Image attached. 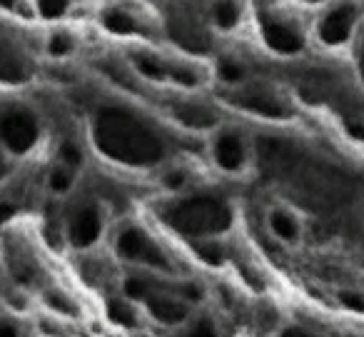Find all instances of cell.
Returning <instances> with one entry per match:
<instances>
[{"label": "cell", "instance_id": "obj_30", "mask_svg": "<svg viewBox=\"0 0 364 337\" xmlns=\"http://www.w3.org/2000/svg\"><path fill=\"white\" fill-rule=\"evenodd\" d=\"M309 3H324V0H309Z\"/></svg>", "mask_w": 364, "mask_h": 337}, {"label": "cell", "instance_id": "obj_29", "mask_svg": "<svg viewBox=\"0 0 364 337\" xmlns=\"http://www.w3.org/2000/svg\"><path fill=\"white\" fill-rule=\"evenodd\" d=\"M3 175H5V165H3V163H0V178H3Z\"/></svg>", "mask_w": 364, "mask_h": 337}, {"label": "cell", "instance_id": "obj_19", "mask_svg": "<svg viewBox=\"0 0 364 337\" xmlns=\"http://www.w3.org/2000/svg\"><path fill=\"white\" fill-rule=\"evenodd\" d=\"M195 248H197V257L202 262H207V265H222L225 262V257H222V253L215 245H210V237L207 240H195Z\"/></svg>", "mask_w": 364, "mask_h": 337}, {"label": "cell", "instance_id": "obj_12", "mask_svg": "<svg viewBox=\"0 0 364 337\" xmlns=\"http://www.w3.org/2000/svg\"><path fill=\"white\" fill-rule=\"evenodd\" d=\"M73 183H75V170L58 160V165H53L48 172V187L56 195H65L73 187Z\"/></svg>", "mask_w": 364, "mask_h": 337}, {"label": "cell", "instance_id": "obj_25", "mask_svg": "<svg viewBox=\"0 0 364 337\" xmlns=\"http://www.w3.org/2000/svg\"><path fill=\"white\" fill-rule=\"evenodd\" d=\"M347 132H350V138L354 140H364V123H354V120H347Z\"/></svg>", "mask_w": 364, "mask_h": 337}, {"label": "cell", "instance_id": "obj_22", "mask_svg": "<svg viewBox=\"0 0 364 337\" xmlns=\"http://www.w3.org/2000/svg\"><path fill=\"white\" fill-rule=\"evenodd\" d=\"M147 295H150V292H147V285H145L143 280H138V277L125 280V297H128V300H132V303H143Z\"/></svg>", "mask_w": 364, "mask_h": 337}, {"label": "cell", "instance_id": "obj_16", "mask_svg": "<svg viewBox=\"0 0 364 337\" xmlns=\"http://www.w3.org/2000/svg\"><path fill=\"white\" fill-rule=\"evenodd\" d=\"M135 70H138L140 75L152 80V83H162L167 78V70L160 65V62L150 60V58H135Z\"/></svg>", "mask_w": 364, "mask_h": 337}, {"label": "cell", "instance_id": "obj_18", "mask_svg": "<svg viewBox=\"0 0 364 337\" xmlns=\"http://www.w3.org/2000/svg\"><path fill=\"white\" fill-rule=\"evenodd\" d=\"M38 3V13L43 15V18H60L65 10L70 8V0H35Z\"/></svg>", "mask_w": 364, "mask_h": 337}, {"label": "cell", "instance_id": "obj_24", "mask_svg": "<svg viewBox=\"0 0 364 337\" xmlns=\"http://www.w3.org/2000/svg\"><path fill=\"white\" fill-rule=\"evenodd\" d=\"M180 297H182L185 303H199V300L205 297V292H202V290H199L195 282H187V285H182V288H180Z\"/></svg>", "mask_w": 364, "mask_h": 337}, {"label": "cell", "instance_id": "obj_8", "mask_svg": "<svg viewBox=\"0 0 364 337\" xmlns=\"http://www.w3.org/2000/svg\"><path fill=\"white\" fill-rule=\"evenodd\" d=\"M145 307H147V315L155 320V323L165 325V327H182V325L190 320V307L187 303L180 297H162V295H147L143 300Z\"/></svg>", "mask_w": 364, "mask_h": 337}, {"label": "cell", "instance_id": "obj_6", "mask_svg": "<svg viewBox=\"0 0 364 337\" xmlns=\"http://www.w3.org/2000/svg\"><path fill=\"white\" fill-rule=\"evenodd\" d=\"M354 23H357V8L354 5H337L332 8L330 13H324L317 23V38L337 48V45H344V43L352 38V30H354Z\"/></svg>", "mask_w": 364, "mask_h": 337}, {"label": "cell", "instance_id": "obj_13", "mask_svg": "<svg viewBox=\"0 0 364 337\" xmlns=\"http://www.w3.org/2000/svg\"><path fill=\"white\" fill-rule=\"evenodd\" d=\"M103 25L115 35H132L138 30L135 18L130 13H125V10H110V13H105Z\"/></svg>", "mask_w": 364, "mask_h": 337}, {"label": "cell", "instance_id": "obj_11", "mask_svg": "<svg viewBox=\"0 0 364 337\" xmlns=\"http://www.w3.org/2000/svg\"><path fill=\"white\" fill-rule=\"evenodd\" d=\"M213 23L220 30H234L240 25V5L237 0H217L213 8Z\"/></svg>", "mask_w": 364, "mask_h": 337}, {"label": "cell", "instance_id": "obj_5", "mask_svg": "<svg viewBox=\"0 0 364 337\" xmlns=\"http://www.w3.org/2000/svg\"><path fill=\"white\" fill-rule=\"evenodd\" d=\"M115 253L120 260L132 262V265H152V268L167 270L170 272L172 265L167 257L160 253V248L140 230V227H125L115 237Z\"/></svg>", "mask_w": 364, "mask_h": 337}, {"label": "cell", "instance_id": "obj_21", "mask_svg": "<svg viewBox=\"0 0 364 337\" xmlns=\"http://www.w3.org/2000/svg\"><path fill=\"white\" fill-rule=\"evenodd\" d=\"M58 160L65 163V165H70L73 170H77L80 163H83V155H80V150H77L73 143H62L60 150H58Z\"/></svg>", "mask_w": 364, "mask_h": 337}, {"label": "cell", "instance_id": "obj_1", "mask_svg": "<svg viewBox=\"0 0 364 337\" xmlns=\"http://www.w3.org/2000/svg\"><path fill=\"white\" fill-rule=\"evenodd\" d=\"M93 143L112 163L132 167L158 165L165 155V145L155 132L120 108H105L93 117Z\"/></svg>", "mask_w": 364, "mask_h": 337}, {"label": "cell", "instance_id": "obj_7", "mask_svg": "<svg viewBox=\"0 0 364 337\" xmlns=\"http://www.w3.org/2000/svg\"><path fill=\"white\" fill-rule=\"evenodd\" d=\"M103 235V213L97 205L77 207L68 222V240L73 248L88 250L93 248Z\"/></svg>", "mask_w": 364, "mask_h": 337}, {"label": "cell", "instance_id": "obj_14", "mask_svg": "<svg viewBox=\"0 0 364 337\" xmlns=\"http://www.w3.org/2000/svg\"><path fill=\"white\" fill-rule=\"evenodd\" d=\"M108 317H110V323L120 325V327H135L138 325V312L130 307L128 300H110L108 303Z\"/></svg>", "mask_w": 364, "mask_h": 337}, {"label": "cell", "instance_id": "obj_17", "mask_svg": "<svg viewBox=\"0 0 364 337\" xmlns=\"http://www.w3.org/2000/svg\"><path fill=\"white\" fill-rule=\"evenodd\" d=\"M48 53L53 58H62L73 53V38L68 33H53L48 38Z\"/></svg>", "mask_w": 364, "mask_h": 337}, {"label": "cell", "instance_id": "obj_23", "mask_svg": "<svg viewBox=\"0 0 364 337\" xmlns=\"http://www.w3.org/2000/svg\"><path fill=\"white\" fill-rule=\"evenodd\" d=\"M18 78H21V73L15 68V62L8 60V58L0 53V80H18Z\"/></svg>", "mask_w": 364, "mask_h": 337}, {"label": "cell", "instance_id": "obj_28", "mask_svg": "<svg viewBox=\"0 0 364 337\" xmlns=\"http://www.w3.org/2000/svg\"><path fill=\"white\" fill-rule=\"evenodd\" d=\"M359 78H362V83H364V58L359 60Z\"/></svg>", "mask_w": 364, "mask_h": 337}, {"label": "cell", "instance_id": "obj_27", "mask_svg": "<svg viewBox=\"0 0 364 337\" xmlns=\"http://www.w3.org/2000/svg\"><path fill=\"white\" fill-rule=\"evenodd\" d=\"M13 5H15V0H0V8H5V10H10Z\"/></svg>", "mask_w": 364, "mask_h": 337}, {"label": "cell", "instance_id": "obj_3", "mask_svg": "<svg viewBox=\"0 0 364 337\" xmlns=\"http://www.w3.org/2000/svg\"><path fill=\"white\" fill-rule=\"evenodd\" d=\"M40 140V123L28 108H8L0 113V148L8 155H28Z\"/></svg>", "mask_w": 364, "mask_h": 337}, {"label": "cell", "instance_id": "obj_2", "mask_svg": "<svg viewBox=\"0 0 364 337\" xmlns=\"http://www.w3.org/2000/svg\"><path fill=\"white\" fill-rule=\"evenodd\" d=\"M234 218L227 202L217 198H187L172 207L170 225L190 240H213L232 227Z\"/></svg>", "mask_w": 364, "mask_h": 337}, {"label": "cell", "instance_id": "obj_20", "mask_svg": "<svg viewBox=\"0 0 364 337\" xmlns=\"http://www.w3.org/2000/svg\"><path fill=\"white\" fill-rule=\"evenodd\" d=\"M339 305L347 307L350 312H362L364 315V295L359 290H342L339 292Z\"/></svg>", "mask_w": 364, "mask_h": 337}, {"label": "cell", "instance_id": "obj_4", "mask_svg": "<svg viewBox=\"0 0 364 337\" xmlns=\"http://www.w3.org/2000/svg\"><path fill=\"white\" fill-rule=\"evenodd\" d=\"M213 165L225 175H242L250 165V145L240 130L222 128L210 138Z\"/></svg>", "mask_w": 364, "mask_h": 337}, {"label": "cell", "instance_id": "obj_26", "mask_svg": "<svg viewBox=\"0 0 364 337\" xmlns=\"http://www.w3.org/2000/svg\"><path fill=\"white\" fill-rule=\"evenodd\" d=\"M13 218H15V207L10 202H0V227L5 225V222H10Z\"/></svg>", "mask_w": 364, "mask_h": 337}, {"label": "cell", "instance_id": "obj_9", "mask_svg": "<svg viewBox=\"0 0 364 337\" xmlns=\"http://www.w3.org/2000/svg\"><path fill=\"white\" fill-rule=\"evenodd\" d=\"M267 233L282 245H300L302 242V222L289 207L267 210Z\"/></svg>", "mask_w": 364, "mask_h": 337}, {"label": "cell", "instance_id": "obj_15", "mask_svg": "<svg viewBox=\"0 0 364 337\" xmlns=\"http://www.w3.org/2000/svg\"><path fill=\"white\" fill-rule=\"evenodd\" d=\"M247 75L245 65H240L237 60H220L217 62V78L227 85H240Z\"/></svg>", "mask_w": 364, "mask_h": 337}, {"label": "cell", "instance_id": "obj_10", "mask_svg": "<svg viewBox=\"0 0 364 337\" xmlns=\"http://www.w3.org/2000/svg\"><path fill=\"white\" fill-rule=\"evenodd\" d=\"M262 38L267 43V48L280 53V56H297L304 48L302 35L292 30L289 25H282V23H267L262 28Z\"/></svg>", "mask_w": 364, "mask_h": 337}]
</instances>
